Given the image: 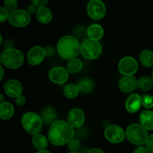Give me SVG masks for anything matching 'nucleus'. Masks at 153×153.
Listing matches in <instances>:
<instances>
[{"instance_id":"obj_16","label":"nucleus","mask_w":153,"mask_h":153,"mask_svg":"<svg viewBox=\"0 0 153 153\" xmlns=\"http://www.w3.org/2000/svg\"><path fill=\"white\" fill-rule=\"evenodd\" d=\"M142 105L141 97L137 94H132L126 101V109L129 113L134 114L140 110Z\"/></svg>"},{"instance_id":"obj_26","label":"nucleus","mask_w":153,"mask_h":153,"mask_svg":"<svg viewBox=\"0 0 153 153\" xmlns=\"http://www.w3.org/2000/svg\"><path fill=\"white\" fill-rule=\"evenodd\" d=\"M152 86L153 82L152 79L148 76H143L137 81V88L145 92L150 91L152 88Z\"/></svg>"},{"instance_id":"obj_22","label":"nucleus","mask_w":153,"mask_h":153,"mask_svg":"<svg viewBox=\"0 0 153 153\" xmlns=\"http://www.w3.org/2000/svg\"><path fill=\"white\" fill-rule=\"evenodd\" d=\"M77 86L79 90V92L82 94H87L92 92L95 87V84H94V81L90 78H83L79 81Z\"/></svg>"},{"instance_id":"obj_21","label":"nucleus","mask_w":153,"mask_h":153,"mask_svg":"<svg viewBox=\"0 0 153 153\" xmlns=\"http://www.w3.org/2000/svg\"><path fill=\"white\" fill-rule=\"evenodd\" d=\"M14 113V108L9 102L0 104V117L3 120H7L13 117Z\"/></svg>"},{"instance_id":"obj_33","label":"nucleus","mask_w":153,"mask_h":153,"mask_svg":"<svg viewBox=\"0 0 153 153\" xmlns=\"http://www.w3.org/2000/svg\"><path fill=\"white\" fill-rule=\"evenodd\" d=\"M146 146L150 152H153V134H150L148 137L146 142Z\"/></svg>"},{"instance_id":"obj_36","label":"nucleus","mask_w":153,"mask_h":153,"mask_svg":"<svg viewBox=\"0 0 153 153\" xmlns=\"http://www.w3.org/2000/svg\"><path fill=\"white\" fill-rule=\"evenodd\" d=\"M37 9H38V7L31 3V4H28V7H27V11H28L30 14H31V13H36L37 11Z\"/></svg>"},{"instance_id":"obj_11","label":"nucleus","mask_w":153,"mask_h":153,"mask_svg":"<svg viewBox=\"0 0 153 153\" xmlns=\"http://www.w3.org/2000/svg\"><path fill=\"white\" fill-rule=\"evenodd\" d=\"M46 56V50L40 46H33L28 52L27 60L30 65L37 66L43 62Z\"/></svg>"},{"instance_id":"obj_20","label":"nucleus","mask_w":153,"mask_h":153,"mask_svg":"<svg viewBox=\"0 0 153 153\" xmlns=\"http://www.w3.org/2000/svg\"><path fill=\"white\" fill-rule=\"evenodd\" d=\"M57 113L52 107H46L41 113V119L43 123L46 125H52L56 121Z\"/></svg>"},{"instance_id":"obj_35","label":"nucleus","mask_w":153,"mask_h":153,"mask_svg":"<svg viewBox=\"0 0 153 153\" xmlns=\"http://www.w3.org/2000/svg\"><path fill=\"white\" fill-rule=\"evenodd\" d=\"M133 153H150V151L147 149L146 146H139L134 149Z\"/></svg>"},{"instance_id":"obj_8","label":"nucleus","mask_w":153,"mask_h":153,"mask_svg":"<svg viewBox=\"0 0 153 153\" xmlns=\"http://www.w3.org/2000/svg\"><path fill=\"white\" fill-rule=\"evenodd\" d=\"M105 137L111 143H120L124 140L126 133L120 126L117 125H109L105 129Z\"/></svg>"},{"instance_id":"obj_13","label":"nucleus","mask_w":153,"mask_h":153,"mask_svg":"<svg viewBox=\"0 0 153 153\" xmlns=\"http://www.w3.org/2000/svg\"><path fill=\"white\" fill-rule=\"evenodd\" d=\"M22 85L19 81L16 79L7 80L4 85V91L6 95L11 98H16L19 95H22Z\"/></svg>"},{"instance_id":"obj_1","label":"nucleus","mask_w":153,"mask_h":153,"mask_svg":"<svg viewBox=\"0 0 153 153\" xmlns=\"http://www.w3.org/2000/svg\"><path fill=\"white\" fill-rule=\"evenodd\" d=\"M74 128L68 122L58 120L55 121L49 127L48 131L49 141L54 146H60L69 143L74 137Z\"/></svg>"},{"instance_id":"obj_25","label":"nucleus","mask_w":153,"mask_h":153,"mask_svg":"<svg viewBox=\"0 0 153 153\" xmlns=\"http://www.w3.org/2000/svg\"><path fill=\"white\" fill-rule=\"evenodd\" d=\"M82 67H83V64H82V61L77 59V58H74V59H72L69 61V63L67 64V70L69 72V73L74 74V73L80 72L82 70Z\"/></svg>"},{"instance_id":"obj_2","label":"nucleus","mask_w":153,"mask_h":153,"mask_svg":"<svg viewBox=\"0 0 153 153\" xmlns=\"http://www.w3.org/2000/svg\"><path fill=\"white\" fill-rule=\"evenodd\" d=\"M81 45L75 37L67 35L61 37L57 45L58 55L66 60H72L76 58L80 52Z\"/></svg>"},{"instance_id":"obj_28","label":"nucleus","mask_w":153,"mask_h":153,"mask_svg":"<svg viewBox=\"0 0 153 153\" xmlns=\"http://www.w3.org/2000/svg\"><path fill=\"white\" fill-rule=\"evenodd\" d=\"M67 146H68L70 152H79L81 148H82L81 142L78 139L74 138V137L69 141V143H67Z\"/></svg>"},{"instance_id":"obj_23","label":"nucleus","mask_w":153,"mask_h":153,"mask_svg":"<svg viewBox=\"0 0 153 153\" xmlns=\"http://www.w3.org/2000/svg\"><path fill=\"white\" fill-rule=\"evenodd\" d=\"M140 62L143 67L150 68L153 67V52L149 49H144L140 54Z\"/></svg>"},{"instance_id":"obj_6","label":"nucleus","mask_w":153,"mask_h":153,"mask_svg":"<svg viewBox=\"0 0 153 153\" xmlns=\"http://www.w3.org/2000/svg\"><path fill=\"white\" fill-rule=\"evenodd\" d=\"M80 52L87 60H94L102 53V45L99 40L87 38L81 43Z\"/></svg>"},{"instance_id":"obj_27","label":"nucleus","mask_w":153,"mask_h":153,"mask_svg":"<svg viewBox=\"0 0 153 153\" xmlns=\"http://www.w3.org/2000/svg\"><path fill=\"white\" fill-rule=\"evenodd\" d=\"M79 90L78 86L76 85H67L64 89V94L67 98L68 99H74L79 95Z\"/></svg>"},{"instance_id":"obj_31","label":"nucleus","mask_w":153,"mask_h":153,"mask_svg":"<svg viewBox=\"0 0 153 153\" xmlns=\"http://www.w3.org/2000/svg\"><path fill=\"white\" fill-rule=\"evenodd\" d=\"M9 15H10V13L7 9L4 8V7H0V22H4L6 19L9 18Z\"/></svg>"},{"instance_id":"obj_14","label":"nucleus","mask_w":153,"mask_h":153,"mask_svg":"<svg viewBox=\"0 0 153 153\" xmlns=\"http://www.w3.org/2000/svg\"><path fill=\"white\" fill-rule=\"evenodd\" d=\"M85 116L84 112L79 108H73L69 112L67 122L73 128H80L85 123Z\"/></svg>"},{"instance_id":"obj_17","label":"nucleus","mask_w":153,"mask_h":153,"mask_svg":"<svg viewBox=\"0 0 153 153\" xmlns=\"http://www.w3.org/2000/svg\"><path fill=\"white\" fill-rule=\"evenodd\" d=\"M36 17L40 23L48 24L52 21L53 15L52 10L49 7L44 6V7H38L36 13Z\"/></svg>"},{"instance_id":"obj_5","label":"nucleus","mask_w":153,"mask_h":153,"mask_svg":"<svg viewBox=\"0 0 153 153\" xmlns=\"http://www.w3.org/2000/svg\"><path fill=\"white\" fill-rule=\"evenodd\" d=\"M22 125L24 129L29 134L35 135L39 134L42 129L41 117L34 112H26L22 117Z\"/></svg>"},{"instance_id":"obj_3","label":"nucleus","mask_w":153,"mask_h":153,"mask_svg":"<svg viewBox=\"0 0 153 153\" xmlns=\"http://www.w3.org/2000/svg\"><path fill=\"white\" fill-rule=\"evenodd\" d=\"M24 55L20 50L14 48L4 49L1 55V62L6 67L15 70L20 67L24 63Z\"/></svg>"},{"instance_id":"obj_44","label":"nucleus","mask_w":153,"mask_h":153,"mask_svg":"<svg viewBox=\"0 0 153 153\" xmlns=\"http://www.w3.org/2000/svg\"><path fill=\"white\" fill-rule=\"evenodd\" d=\"M88 1H94V0H88Z\"/></svg>"},{"instance_id":"obj_42","label":"nucleus","mask_w":153,"mask_h":153,"mask_svg":"<svg viewBox=\"0 0 153 153\" xmlns=\"http://www.w3.org/2000/svg\"><path fill=\"white\" fill-rule=\"evenodd\" d=\"M68 153H81V152H70Z\"/></svg>"},{"instance_id":"obj_18","label":"nucleus","mask_w":153,"mask_h":153,"mask_svg":"<svg viewBox=\"0 0 153 153\" xmlns=\"http://www.w3.org/2000/svg\"><path fill=\"white\" fill-rule=\"evenodd\" d=\"M87 35L90 39L100 40L104 35V29L99 24H92L87 29Z\"/></svg>"},{"instance_id":"obj_12","label":"nucleus","mask_w":153,"mask_h":153,"mask_svg":"<svg viewBox=\"0 0 153 153\" xmlns=\"http://www.w3.org/2000/svg\"><path fill=\"white\" fill-rule=\"evenodd\" d=\"M49 77L51 82L53 83L56 85H62L68 80L69 72L62 67H55L50 70Z\"/></svg>"},{"instance_id":"obj_40","label":"nucleus","mask_w":153,"mask_h":153,"mask_svg":"<svg viewBox=\"0 0 153 153\" xmlns=\"http://www.w3.org/2000/svg\"><path fill=\"white\" fill-rule=\"evenodd\" d=\"M37 153H50V152L47 149H43V150H39Z\"/></svg>"},{"instance_id":"obj_19","label":"nucleus","mask_w":153,"mask_h":153,"mask_svg":"<svg viewBox=\"0 0 153 153\" xmlns=\"http://www.w3.org/2000/svg\"><path fill=\"white\" fill-rule=\"evenodd\" d=\"M140 125L143 126L146 130H153V111L150 110H145L140 113Z\"/></svg>"},{"instance_id":"obj_37","label":"nucleus","mask_w":153,"mask_h":153,"mask_svg":"<svg viewBox=\"0 0 153 153\" xmlns=\"http://www.w3.org/2000/svg\"><path fill=\"white\" fill-rule=\"evenodd\" d=\"M87 153H105V152L104 151L99 149V148H93V149H91L90 150H88V152Z\"/></svg>"},{"instance_id":"obj_7","label":"nucleus","mask_w":153,"mask_h":153,"mask_svg":"<svg viewBox=\"0 0 153 153\" xmlns=\"http://www.w3.org/2000/svg\"><path fill=\"white\" fill-rule=\"evenodd\" d=\"M31 14L27 10L22 9H16L10 12L8 21L11 25L17 28L26 26L31 22Z\"/></svg>"},{"instance_id":"obj_10","label":"nucleus","mask_w":153,"mask_h":153,"mask_svg":"<svg viewBox=\"0 0 153 153\" xmlns=\"http://www.w3.org/2000/svg\"><path fill=\"white\" fill-rule=\"evenodd\" d=\"M87 12L91 19L100 20L105 16L106 13L105 4L102 0L89 1L87 6Z\"/></svg>"},{"instance_id":"obj_29","label":"nucleus","mask_w":153,"mask_h":153,"mask_svg":"<svg viewBox=\"0 0 153 153\" xmlns=\"http://www.w3.org/2000/svg\"><path fill=\"white\" fill-rule=\"evenodd\" d=\"M142 105L146 109H150L153 108V97L151 95H146L141 97Z\"/></svg>"},{"instance_id":"obj_15","label":"nucleus","mask_w":153,"mask_h":153,"mask_svg":"<svg viewBox=\"0 0 153 153\" xmlns=\"http://www.w3.org/2000/svg\"><path fill=\"white\" fill-rule=\"evenodd\" d=\"M137 81L134 76H123L119 81V89L126 94L132 92L137 88Z\"/></svg>"},{"instance_id":"obj_30","label":"nucleus","mask_w":153,"mask_h":153,"mask_svg":"<svg viewBox=\"0 0 153 153\" xmlns=\"http://www.w3.org/2000/svg\"><path fill=\"white\" fill-rule=\"evenodd\" d=\"M3 4V7L10 12L17 9V0H4Z\"/></svg>"},{"instance_id":"obj_41","label":"nucleus","mask_w":153,"mask_h":153,"mask_svg":"<svg viewBox=\"0 0 153 153\" xmlns=\"http://www.w3.org/2000/svg\"><path fill=\"white\" fill-rule=\"evenodd\" d=\"M0 97H1V100H0V101H1V103H3V102H4V96H3V94H0Z\"/></svg>"},{"instance_id":"obj_43","label":"nucleus","mask_w":153,"mask_h":153,"mask_svg":"<svg viewBox=\"0 0 153 153\" xmlns=\"http://www.w3.org/2000/svg\"><path fill=\"white\" fill-rule=\"evenodd\" d=\"M151 79H152V82H153V72H152V78H151Z\"/></svg>"},{"instance_id":"obj_24","label":"nucleus","mask_w":153,"mask_h":153,"mask_svg":"<svg viewBox=\"0 0 153 153\" xmlns=\"http://www.w3.org/2000/svg\"><path fill=\"white\" fill-rule=\"evenodd\" d=\"M48 140L43 134H37L35 135H33L32 137V143L34 148H36L38 150H43L46 149L48 146Z\"/></svg>"},{"instance_id":"obj_39","label":"nucleus","mask_w":153,"mask_h":153,"mask_svg":"<svg viewBox=\"0 0 153 153\" xmlns=\"http://www.w3.org/2000/svg\"><path fill=\"white\" fill-rule=\"evenodd\" d=\"M4 78V69H3L2 66H1V77H0V80H2Z\"/></svg>"},{"instance_id":"obj_9","label":"nucleus","mask_w":153,"mask_h":153,"mask_svg":"<svg viewBox=\"0 0 153 153\" xmlns=\"http://www.w3.org/2000/svg\"><path fill=\"white\" fill-rule=\"evenodd\" d=\"M118 70L123 76H134L138 70V64L133 57H124L118 64Z\"/></svg>"},{"instance_id":"obj_32","label":"nucleus","mask_w":153,"mask_h":153,"mask_svg":"<svg viewBox=\"0 0 153 153\" xmlns=\"http://www.w3.org/2000/svg\"><path fill=\"white\" fill-rule=\"evenodd\" d=\"M31 1L37 7H40L46 6V4L49 2V0H31Z\"/></svg>"},{"instance_id":"obj_4","label":"nucleus","mask_w":153,"mask_h":153,"mask_svg":"<svg viewBox=\"0 0 153 153\" xmlns=\"http://www.w3.org/2000/svg\"><path fill=\"white\" fill-rule=\"evenodd\" d=\"M128 141L135 146H142L146 143L148 137L147 130L140 124L133 123L128 126L126 131Z\"/></svg>"},{"instance_id":"obj_38","label":"nucleus","mask_w":153,"mask_h":153,"mask_svg":"<svg viewBox=\"0 0 153 153\" xmlns=\"http://www.w3.org/2000/svg\"><path fill=\"white\" fill-rule=\"evenodd\" d=\"M45 50H46V55H49V56H50V55H52L54 53V50L52 47H47Z\"/></svg>"},{"instance_id":"obj_34","label":"nucleus","mask_w":153,"mask_h":153,"mask_svg":"<svg viewBox=\"0 0 153 153\" xmlns=\"http://www.w3.org/2000/svg\"><path fill=\"white\" fill-rule=\"evenodd\" d=\"M25 101H26L25 97L22 95H19V97L15 98V102L19 106H23L25 104Z\"/></svg>"}]
</instances>
